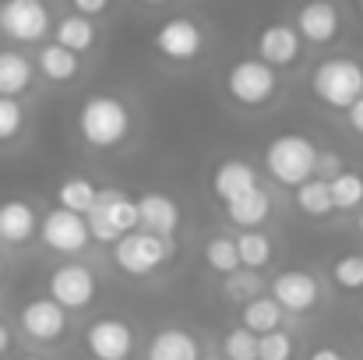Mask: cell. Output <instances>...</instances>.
Here are the masks:
<instances>
[{"label":"cell","mask_w":363,"mask_h":360,"mask_svg":"<svg viewBox=\"0 0 363 360\" xmlns=\"http://www.w3.org/2000/svg\"><path fill=\"white\" fill-rule=\"evenodd\" d=\"M85 350L92 360H130L134 354V329L123 318H96L85 329Z\"/></svg>","instance_id":"ba28073f"},{"label":"cell","mask_w":363,"mask_h":360,"mask_svg":"<svg viewBox=\"0 0 363 360\" xmlns=\"http://www.w3.org/2000/svg\"><path fill=\"white\" fill-rule=\"evenodd\" d=\"M106 11H110L106 0H74V7H71V14H78L85 21H92L96 14H106Z\"/></svg>","instance_id":"d590c367"},{"label":"cell","mask_w":363,"mask_h":360,"mask_svg":"<svg viewBox=\"0 0 363 360\" xmlns=\"http://www.w3.org/2000/svg\"><path fill=\"white\" fill-rule=\"evenodd\" d=\"M360 14H363V4H360Z\"/></svg>","instance_id":"ee69618b"},{"label":"cell","mask_w":363,"mask_h":360,"mask_svg":"<svg viewBox=\"0 0 363 360\" xmlns=\"http://www.w3.org/2000/svg\"><path fill=\"white\" fill-rule=\"evenodd\" d=\"M296 36L303 43H314V46H325L339 36V11L332 4H307L296 11Z\"/></svg>","instance_id":"2e32d148"},{"label":"cell","mask_w":363,"mask_h":360,"mask_svg":"<svg viewBox=\"0 0 363 360\" xmlns=\"http://www.w3.org/2000/svg\"><path fill=\"white\" fill-rule=\"evenodd\" d=\"M21 332L35 343H57L67 332V311L50 297H35L21 307Z\"/></svg>","instance_id":"4fadbf2b"},{"label":"cell","mask_w":363,"mask_h":360,"mask_svg":"<svg viewBox=\"0 0 363 360\" xmlns=\"http://www.w3.org/2000/svg\"><path fill=\"white\" fill-rule=\"evenodd\" d=\"M237 240V254H240V268L247 272H257L272 261V237L261 234V230H243Z\"/></svg>","instance_id":"484cf974"},{"label":"cell","mask_w":363,"mask_h":360,"mask_svg":"<svg viewBox=\"0 0 363 360\" xmlns=\"http://www.w3.org/2000/svg\"><path fill=\"white\" fill-rule=\"evenodd\" d=\"M346 117H350V127H353V131L363 138V96L353 103V107H350V110H346Z\"/></svg>","instance_id":"8d00e7d4"},{"label":"cell","mask_w":363,"mask_h":360,"mask_svg":"<svg viewBox=\"0 0 363 360\" xmlns=\"http://www.w3.org/2000/svg\"><path fill=\"white\" fill-rule=\"evenodd\" d=\"M35 67L50 78V82H57V85H64V82H71V78H78V57L71 53V50H64V46H57V43H46V46H39V53H35Z\"/></svg>","instance_id":"603a6c76"},{"label":"cell","mask_w":363,"mask_h":360,"mask_svg":"<svg viewBox=\"0 0 363 360\" xmlns=\"http://www.w3.org/2000/svg\"><path fill=\"white\" fill-rule=\"evenodd\" d=\"M275 71L268 64H261L257 57H247V60H237L226 75V92L233 103H240L247 110H257V107H268L275 99Z\"/></svg>","instance_id":"5b68a950"},{"label":"cell","mask_w":363,"mask_h":360,"mask_svg":"<svg viewBox=\"0 0 363 360\" xmlns=\"http://www.w3.org/2000/svg\"><path fill=\"white\" fill-rule=\"evenodd\" d=\"M138 209V230L141 234H152V237L169 240L180 227V205L169 198V195H159V191H148L134 202Z\"/></svg>","instance_id":"5bb4252c"},{"label":"cell","mask_w":363,"mask_h":360,"mask_svg":"<svg viewBox=\"0 0 363 360\" xmlns=\"http://www.w3.org/2000/svg\"><path fill=\"white\" fill-rule=\"evenodd\" d=\"M205 46V32L194 18H166L155 28V50L166 60H194Z\"/></svg>","instance_id":"8fae6325"},{"label":"cell","mask_w":363,"mask_h":360,"mask_svg":"<svg viewBox=\"0 0 363 360\" xmlns=\"http://www.w3.org/2000/svg\"><path fill=\"white\" fill-rule=\"evenodd\" d=\"M0 279H4V258H0Z\"/></svg>","instance_id":"60d3db41"},{"label":"cell","mask_w":363,"mask_h":360,"mask_svg":"<svg viewBox=\"0 0 363 360\" xmlns=\"http://www.w3.org/2000/svg\"><path fill=\"white\" fill-rule=\"evenodd\" d=\"M18 360H43V357H32V354H25V357H18Z\"/></svg>","instance_id":"ab89813d"},{"label":"cell","mask_w":363,"mask_h":360,"mask_svg":"<svg viewBox=\"0 0 363 360\" xmlns=\"http://www.w3.org/2000/svg\"><path fill=\"white\" fill-rule=\"evenodd\" d=\"M360 234H363V212H360Z\"/></svg>","instance_id":"b9f144b4"},{"label":"cell","mask_w":363,"mask_h":360,"mask_svg":"<svg viewBox=\"0 0 363 360\" xmlns=\"http://www.w3.org/2000/svg\"><path fill=\"white\" fill-rule=\"evenodd\" d=\"M223 350H226V360H257V336H250L247 329L237 325L226 332Z\"/></svg>","instance_id":"d6a6232c"},{"label":"cell","mask_w":363,"mask_h":360,"mask_svg":"<svg viewBox=\"0 0 363 360\" xmlns=\"http://www.w3.org/2000/svg\"><path fill=\"white\" fill-rule=\"evenodd\" d=\"M35 78V64L18 53V50H0V96L4 99H18L32 89Z\"/></svg>","instance_id":"ffe728a7"},{"label":"cell","mask_w":363,"mask_h":360,"mask_svg":"<svg viewBox=\"0 0 363 360\" xmlns=\"http://www.w3.org/2000/svg\"><path fill=\"white\" fill-rule=\"evenodd\" d=\"M311 92L332 110H350L363 96V67L350 57H325L311 71Z\"/></svg>","instance_id":"3957f363"},{"label":"cell","mask_w":363,"mask_h":360,"mask_svg":"<svg viewBox=\"0 0 363 360\" xmlns=\"http://www.w3.org/2000/svg\"><path fill=\"white\" fill-rule=\"evenodd\" d=\"M85 227H89V237L92 240H99V244H117L121 237L138 230L134 198H127L117 187H99V198H96V205L89 209Z\"/></svg>","instance_id":"277c9868"},{"label":"cell","mask_w":363,"mask_h":360,"mask_svg":"<svg viewBox=\"0 0 363 360\" xmlns=\"http://www.w3.org/2000/svg\"><path fill=\"white\" fill-rule=\"evenodd\" d=\"M11 347H14V336H11V329H7V325L0 322V357H4V354H7Z\"/></svg>","instance_id":"f35d334b"},{"label":"cell","mask_w":363,"mask_h":360,"mask_svg":"<svg viewBox=\"0 0 363 360\" xmlns=\"http://www.w3.org/2000/svg\"><path fill=\"white\" fill-rule=\"evenodd\" d=\"M261 286H264L261 276L257 272H247V268H237L233 276H226V297L230 300H240V304L261 297Z\"/></svg>","instance_id":"f546056e"},{"label":"cell","mask_w":363,"mask_h":360,"mask_svg":"<svg viewBox=\"0 0 363 360\" xmlns=\"http://www.w3.org/2000/svg\"><path fill=\"white\" fill-rule=\"evenodd\" d=\"M0 32L14 43H39L50 32V11L39 0H11L0 7Z\"/></svg>","instance_id":"9c48e42d"},{"label":"cell","mask_w":363,"mask_h":360,"mask_svg":"<svg viewBox=\"0 0 363 360\" xmlns=\"http://www.w3.org/2000/svg\"><path fill=\"white\" fill-rule=\"evenodd\" d=\"M311 360H346L339 350H332V347H318L314 354H311Z\"/></svg>","instance_id":"74e56055"},{"label":"cell","mask_w":363,"mask_h":360,"mask_svg":"<svg viewBox=\"0 0 363 360\" xmlns=\"http://www.w3.org/2000/svg\"><path fill=\"white\" fill-rule=\"evenodd\" d=\"M254 187H261V184H257V173H254V166L243 163V159H226V163H219L216 173H212V191H216V198L226 202V205L243 198V195L254 191Z\"/></svg>","instance_id":"e0dca14e"},{"label":"cell","mask_w":363,"mask_h":360,"mask_svg":"<svg viewBox=\"0 0 363 360\" xmlns=\"http://www.w3.org/2000/svg\"><path fill=\"white\" fill-rule=\"evenodd\" d=\"M53 43L64 46V50H71L78 57V53H85V50L96 46V25L85 21V18H78V14H67V18H60L53 25Z\"/></svg>","instance_id":"cb8c5ba5"},{"label":"cell","mask_w":363,"mask_h":360,"mask_svg":"<svg viewBox=\"0 0 363 360\" xmlns=\"http://www.w3.org/2000/svg\"><path fill=\"white\" fill-rule=\"evenodd\" d=\"M240 329H247L250 336H268V332H279L282 329V307L272 300V297H254L247 300L240 311Z\"/></svg>","instance_id":"44dd1931"},{"label":"cell","mask_w":363,"mask_h":360,"mask_svg":"<svg viewBox=\"0 0 363 360\" xmlns=\"http://www.w3.org/2000/svg\"><path fill=\"white\" fill-rule=\"evenodd\" d=\"M226 216H230V223H237L243 230H254V227H261V223L272 216V198H268L264 187H254V191H247L243 198L226 205Z\"/></svg>","instance_id":"7402d4cb"},{"label":"cell","mask_w":363,"mask_h":360,"mask_svg":"<svg viewBox=\"0 0 363 360\" xmlns=\"http://www.w3.org/2000/svg\"><path fill=\"white\" fill-rule=\"evenodd\" d=\"M39 237L57 254H82L85 244L92 240L89 227H85V216H74V212H64V209H53L39 219Z\"/></svg>","instance_id":"30bf717a"},{"label":"cell","mask_w":363,"mask_h":360,"mask_svg":"<svg viewBox=\"0 0 363 360\" xmlns=\"http://www.w3.org/2000/svg\"><path fill=\"white\" fill-rule=\"evenodd\" d=\"M339 173H342V159H339L335 152H318V163H314V180L332 184Z\"/></svg>","instance_id":"e575fe53"},{"label":"cell","mask_w":363,"mask_h":360,"mask_svg":"<svg viewBox=\"0 0 363 360\" xmlns=\"http://www.w3.org/2000/svg\"><path fill=\"white\" fill-rule=\"evenodd\" d=\"M78 131L92 148H117L130 134V110L117 96L96 92L78 110Z\"/></svg>","instance_id":"6da1fadb"},{"label":"cell","mask_w":363,"mask_h":360,"mask_svg":"<svg viewBox=\"0 0 363 360\" xmlns=\"http://www.w3.org/2000/svg\"><path fill=\"white\" fill-rule=\"evenodd\" d=\"M145 360H201V347L187 329H159L145 350Z\"/></svg>","instance_id":"d6986e66"},{"label":"cell","mask_w":363,"mask_h":360,"mask_svg":"<svg viewBox=\"0 0 363 360\" xmlns=\"http://www.w3.org/2000/svg\"><path fill=\"white\" fill-rule=\"evenodd\" d=\"M296 209L303 216H314V219L328 216L332 212V191H328V184L325 180H314V177L307 184H300L296 187Z\"/></svg>","instance_id":"83f0119b"},{"label":"cell","mask_w":363,"mask_h":360,"mask_svg":"<svg viewBox=\"0 0 363 360\" xmlns=\"http://www.w3.org/2000/svg\"><path fill=\"white\" fill-rule=\"evenodd\" d=\"M332 279L339 290H363V254H346L332 265Z\"/></svg>","instance_id":"4dcf8cb0"},{"label":"cell","mask_w":363,"mask_h":360,"mask_svg":"<svg viewBox=\"0 0 363 360\" xmlns=\"http://www.w3.org/2000/svg\"><path fill=\"white\" fill-rule=\"evenodd\" d=\"M96 290H99V283H96L92 268L82 261H67V265L50 272V300L60 304L64 311L89 307L96 300Z\"/></svg>","instance_id":"52a82bcc"},{"label":"cell","mask_w":363,"mask_h":360,"mask_svg":"<svg viewBox=\"0 0 363 360\" xmlns=\"http://www.w3.org/2000/svg\"><path fill=\"white\" fill-rule=\"evenodd\" d=\"M39 234V216L28 202L21 198H11V202H0V240L18 247V244H28V240Z\"/></svg>","instance_id":"ac0fdd59"},{"label":"cell","mask_w":363,"mask_h":360,"mask_svg":"<svg viewBox=\"0 0 363 360\" xmlns=\"http://www.w3.org/2000/svg\"><path fill=\"white\" fill-rule=\"evenodd\" d=\"M272 300L282 311H311L321 300V286L303 268H286L272 279Z\"/></svg>","instance_id":"7c38bea8"},{"label":"cell","mask_w":363,"mask_h":360,"mask_svg":"<svg viewBox=\"0 0 363 360\" xmlns=\"http://www.w3.org/2000/svg\"><path fill=\"white\" fill-rule=\"evenodd\" d=\"M173 254V244L162 237H152V234H127L113 244V265L127 272V276H152L155 268H162Z\"/></svg>","instance_id":"8992f818"},{"label":"cell","mask_w":363,"mask_h":360,"mask_svg":"<svg viewBox=\"0 0 363 360\" xmlns=\"http://www.w3.org/2000/svg\"><path fill=\"white\" fill-rule=\"evenodd\" d=\"M25 127V110L18 99H4L0 96V145L4 141H14Z\"/></svg>","instance_id":"836d02e7"},{"label":"cell","mask_w":363,"mask_h":360,"mask_svg":"<svg viewBox=\"0 0 363 360\" xmlns=\"http://www.w3.org/2000/svg\"><path fill=\"white\" fill-rule=\"evenodd\" d=\"M328 191H332V209H339V212H357L363 205V177L353 170H342L328 184Z\"/></svg>","instance_id":"4316f807"},{"label":"cell","mask_w":363,"mask_h":360,"mask_svg":"<svg viewBox=\"0 0 363 360\" xmlns=\"http://www.w3.org/2000/svg\"><path fill=\"white\" fill-rule=\"evenodd\" d=\"M360 325H363V307H360Z\"/></svg>","instance_id":"7bdbcfd3"},{"label":"cell","mask_w":363,"mask_h":360,"mask_svg":"<svg viewBox=\"0 0 363 360\" xmlns=\"http://www.w3.org/2000/svg\"><path fill=\"white\" fill-rule=\"evenodd\" d=\"M293 354H296V347H293V336L286 329L257 339V360H293Z\"/></svg>","instance_id":"1f68e13d"},{"label":"cell","mask_w":363,"mask_h":360,"mask_svg":"<svg viewBox=\"0 0 363 360\" xmlns=\"http://www.w3.org/2000/svg\"><path fill=\"white\" fill-rule=\"evenodd\" d=\"M300 46H303V39L296 36V28L286 25V21H275V25H264L261 36H257V60L268 64L272 71L289 67V64H296Z\"/></svg>","instance_id":"9a60e30c"},{"label":"cell","mask_w":363,"mask_h":360,"mask_svg":"<svg viewBox=\"0 0 363 360\" xmlns=\"http://www.w3.org/2000/svg\"><path fill=\"white\" fill-rule=\"evenodd\" d=\"M205 265L219 276H233L240 268V254H237V240L233 237H212L205 244Z\"/></svg>","instance_id":"f1b7e54d"},{"label":"cell","mask_w":363,"mask_h":360,"mask_svg":"<svg viewBox=\"0 0 363 360\" xmlns=\"http://www.w3.org/2000/svg\"><path fill=\"white\" fill-rule=\"evenodd\" d=\"M99 198V187L89 180V177H67L60 187H57V209L64 212H74V216H89V209L96 205Z\"/></svg>","instance_id":"d4e9b609"},{"label":"cell","mask_w":363,"mask_h":360,"mask_svg":"<svg viewBox=\"0 0 363 360\" xmlns=\"http://www.w3.org/2000/svg\"><path fill=\"white\" fill-rule=\"evenodd\" d=\"M314 163H318V145L296 131L272 138L264 148V170L272 173V180H279L282 187H293V191L314 177Z\"/></svg>","instance_id":"7a4b0ae2"}]
</instances>
